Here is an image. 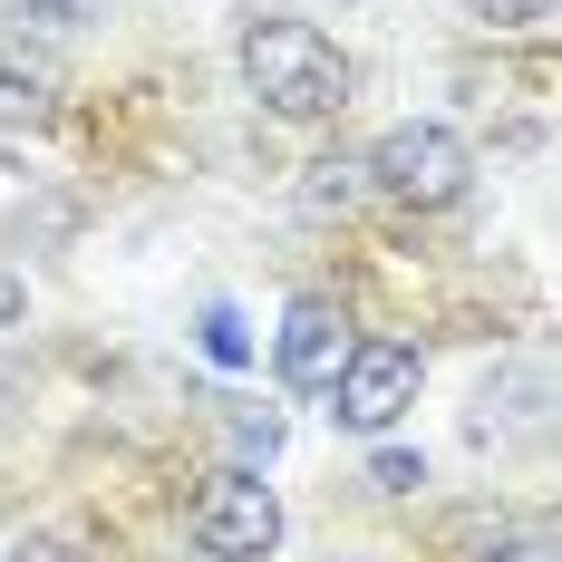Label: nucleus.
<instances>
[{
	"instance_id": "1",
	"label": "nucleus",
	"mask_w": 562,
	"mask_h": 562,
	"mask_svg": "<svg viewBox=\"0 0 562 562\" xmlns=\"http://www.w3.org/2000/svg\"><path fill=\"white\" fill-rule=\"evenodd\" d=\"M243 88H252L272 116H291V126H321V116L349 108V58H339V40L321 30V20L272 10V20L243 30Z\"/></svg>"
},
{
	"instance_id": "7",
	"label": "nucleus",
	"mask_w": 562,
	"mask_h": 562,
	"mask_svg": "<svg viewBox=\"0 0 562 562\" xmlns=\"http://www.w3.org/2000/svg\"><path fill=\"white\" fill-rule=\"evenodd\" d=\"M301 204H311V214H359V204H369V156H321L311 184H301Z\"/></svg>"
},
{
	"instance_id": "13",
	"label": "nucleus",
	"mask_w": 562,
	"mask_h": 562,
	"mask_svg": "<svg viewBox=\"0 0 562 562\" xmlns=\"http://www.w3.org/2000/svg\"><path fill=\"white\" fill-rule=\"evenodd\" d=\"M0 562H88V553H78V543H58V533H20Z\"/></svg>"
},
{
	"instance_id": "3",
	"label": "nucleus",
	"mask_w": 562,
	"mask_h": 562,
	"mask_svg": "<svg viewBox=\"0 0 562 562\" xmlns=\"http://www.w3.org/2000/svg\"><path fill=\"white\" fill-rule=\"evenodd\" d=\"M272 543H281V495L262 475L224 465V475L194 495V553L204 562H272Z\"/></svg>"
},
{
	"instance_id": "10",
	"label": "nucleus",
	"mask_w": 562,
	"mask_h": 562,
	"mask_svg": "<svg viewBox=\"0 0 562 562\" xmlns=\"http://www.w3.org/2000/svg\"><path fill=\"white\" fill-rule=\"evenodd\" d=\"M369 485H379V495H417V485H427V456L379 447V456H369Z\"/></svg>"
},
{
	"instance_id": "12",
	"label": "nucleus",
	"mask_w": 562,
	"mask_h": 562,
	"mask_svg": "<svg viewBox=\"0 0 562 562\" xmlns=\"http://www.w3.org/2000/svg\"><path fill=\"white\" fill-rule=\"evenodd\" d=\"M465 562H553V533H495V543H475Z\"/></svg>"
},
{
	"instance_id": "9",
	"label": "nucleus",
	"mask_w": 562,
	"mask_h": 562,
	"mask_svg": "<svg viewBox=\"0 0 562 562\" xmlns=\"http://www.w3.org/2000/svg\"><path fill=\"white\" fill-rule=\"evenodd\" d=\"M98 20V0H20V30H40V40H78Z\"/></svg>"
},
{
	"instance_id": "11",
	"label": "nucleus",
	"mask_w": 562,
	"mask_h": 562,
	"mask_svg": "<svg viewBox=\"0 0 562 562\" xmlns=\"http://www.w3.org/2000/svg\"><path fill=\"white\" fill-rule=\"evenodd\" d=\"M465 10H475L485 30H543V20H553V0H465Z\"/></svg>"
},
{
	"instance_id": "8",
	"label": "nucleus",
	"mask_w": 562,
	"mask_h": 562,
	"mask_svg": "<svg viewBox=\"0 0 562 562\" xmlns=\"http://www.w3.org/2000/svg\"><path fill=\"white\" fill-rule=\"evenodd\" d=\"M194 330H204V349H214L224 369L252 359V330H243V311H233V301H204V321H194Z\"/></svg>"
},
{
	"instance_id": "4",
	"label": "nucleus",
	"mask_w": 562,
	"mask_h": 562,
	"mask_svg": "<svg viewBox=\"0 0 562 562\" xmlns=\"http://www.w3.org/2000/svg\"><path fill=\"white\" fill-rule=\"evenodd\" d=\"M417 379H427V359H417L407 339H359L349 369L330 379V417L359 427V437H389L397 417L417 407Z\"/></svg>"
},
{
	"instance_id": "6",
	"label": "nucleus",
	"mask_w": 562,
	"mask_h": 562,
	"mask_svg": "<svg viewBox=\"0 0 562 562\" xmlns=\"http://www.w3.org/2000/svg\"><path fill=\"white\" fill-rule=\"evenodd\" d=\"M58 116V78L40 68V58H20V49H0V126H49Z\"/></svg>"
},
{
	"instance_id": "5",
	"label": "nucleus",
	"mask_w": 562,
	"mask_h": 562,
	"mask_svg": "<svg viewBox=\"0 0 562 562\" xmlns=\"http://www.w3.org/2000/svg\"><path fill=\"white\" fill-rule=\"evenodd\" d=\"M349 349H359L349 311H339L330 291H301V301L281 311V330H272V369H281L291 397H330V379L349 369Z\"/></svg>"
},
{
	"instance_id": "2",
	"label": "nucleus",
	"mask_w": 562,
	"mask_h": 562,
	"mask_svg": "<svg viewBox=\"0 0 562 562\" xmlns=\"http://www.w3.org/2000/svg\"><path fill=\"white\" fill-rule=\"evenodd\" d=\"M465 184H475V146L437 116H407L369 146V194H389L407 214H447V204H465Z\"/></svg>"
}]
</instances>
